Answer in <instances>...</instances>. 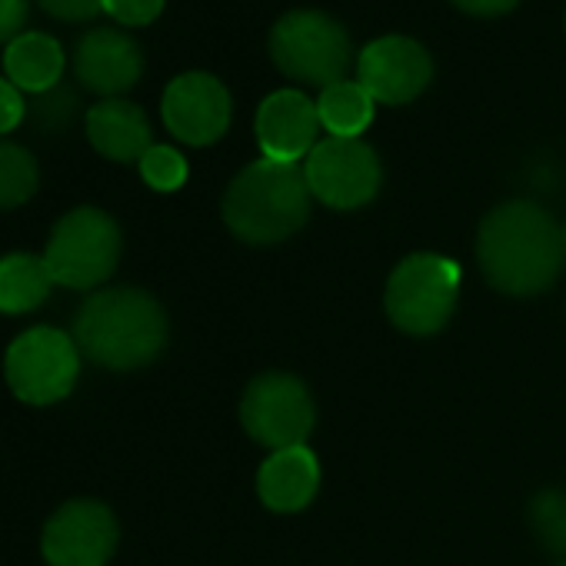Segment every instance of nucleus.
I'll return each mask as SVG.
<instances>
[{
	"label": "nucleus",
	"mask_w": 566,
	"mask_h": 566,
	"mask_svg": "<svg viewBox=\"0 0 566 566\" xmlns=\"http://www.w3.org/2000/svg\"><path fill=\"white\" fill-rule=\"evenodd\" d=\"M304 177L314 200L334 210H357L380 190V157L360 137H324L304 160Z\"/></svg>",
	"instance_id": "9"
},
{
	"label": "nucleus",
	"mask_w": 566,
	"mask_h": 566,
	"mask_svg": "<svg viewBox=\"0 0 566 566\" xmlns=\"http://www.w3.org/2000/svg\"><path fill=\"white\" fill-rule=\"evenodd\" d=\"M357 81L377 104H410L430 87L433 61L413 38L387 34L360 51Z\"/></svg>",
	"instance_id": "11"
},
{
	"label": "nucleus",
	"mask_w": 566,
	"mask_h": 566,
	"mask_svg": "<svg viewBox=\"0 0 566 566\" xmlns=\"http://www.w3.org/2000/svg\"><path fill=\"white\" fill-rule=\"evenodd\" d=\"M317 104L301 91H276L256 111V144L266 160L297 164L321 144Z\"/></svg>",
	"instance_id": "13"
},
{
	"label": "nucleus",
	"mask_w": 566,
	"mask_h": 566,
	"mask_svg": "<svg viewBox=\"0 0 566 566\" xmlns=\"http://www.w3.org/2000/svg\"><path fill=\"white\" fill-rule=\"evenodd\" d=\"M317 410L304 380L291 374H263L250 380L240 400V423L266 450L304 447L314 430Z\"/></svg>",
	"instance_id": "8"
},
{
	"label": "nucleus",
	"mask_w": 566,
	"mask_h": 566,
	"mask_svg": "<svg viewBox=\"0 0 566 566\" xmlns=\"http://www.w3.org/2000/svg\"><path fill=\"white\" fill-rule=\"evenodd\" d=\"M28 120V97L8 77H0V134H11Z\"/></svg>",
	"instance_id": "26"
},
{
	"label": "nucleus",
	"mask_w": 566,
	"mask_h": 566,
	"mask_svg": "<svg viewBox=\"0 0 566 566\" xmlns=\"http://www.w3.org/2000/svg\"><path fill=\"white\" fill-rule=\"evenodd\" d=\"M120 227L111 213L97 207H77L57 220L51 230L44 263L51 280L71 291H94L117 270L120 260Z\"/></svg>",
	"instance_id": "6"
},
{
	"label": "nucleus",
	"mask_w": 566,
	"mask_h": 566,
	"mask_svg": "<svg viewBox=\"0 0 566 566\" xmlns=\"http://www.w3.org/2000/svg\"><path fill=\"white\" fill-rule=\"evenodd\" d=\"M460 266L443 253H410L387 280V317L397 331L430 337L447 327L457 311Z\"/></svg>",
	"instance_id": "4"
},
{
	"label": "nucleus",
	"mask_w": 566,
	"mask_h": 566,
	"mask_svg": "<svg viewBox=\"0 0 566 566\" xmlns=\"http://www.w3.org/2000/svg\"><path fill=\"white\" fill-rule=\"evenodd\" d=\"M563 253L566 237L559 223L533 200L493 207L476 233V260L486 280L510 297H533L553 287Z\"/></svg>",
	"instance_id": "1"
},
{
	"label": "nucleus",
	"mask_w": 566,
	"mask_h": 566,
	"mask_svg": "<svg viewBox=\"0 0 566 566\" xmlns=\"http://www.w3.org/2000/svg\"><path fill=\"white\" fill-rule=\"evenodd\" d=\"M81 374V347L57 327L24 331L4 357V377L18 400L31 407L61 403Z\"/></svg>",
	"instance_id": "7"
},
{
	"label": "nucleus",
	"mask_w": 566,
	"mask_h": 566,
	"mask_svg": "<svg viewBox=\"0 0 566 566\" xmlns=\"http://www.w3.org/2000/svg\"><path fill=\"white\" fill-rule=\"evenodd\" d=\"M140 177L147 187L160 190V193H170V190H180L184 180H187V160L180 150L174 147H164V144H154L144 157H140Z\"/></svg>",
	"instance_id": "23"
},
{
	"label": "nucleus",
	"mask_w": 566,
	"mask_h": 566,
	"mask_svg": "<svg viewBox=\"0 0 566 566\" xmlns=\"http://www.w3.org/2000/svg\"><path fill=\"white\" fill-rule=\"evenodd\" d=\"M530 523L536 539L549 553H566V493L563 490H543L530 503Z\"/></svg>",
	"instance_id": "22"
},
{
	"label": "nucleus",
	"mask_w": 566,
	"mask_h": 566,
	"mask_svg": "<svg viewBox=\"0 0 566 566\" xmlns=\"http://www.w3.org/2000/svg\"><path fill=\"white\" fill-rule=\"evenodd\" d=\"M160 114H164L167 130L177 140L190 147H207L227 134L233 104H230L227 87L213 74L190 71L167 84Z\"/></svg>",
	"instance_id": "12"
},
{
	"label": "nucleus",
	"mask_w": 566,
	"mask_h": 566,
	"mask_svg": "<svg viewBox=\"0 0 566 566\" xmlns=\"http://www.w3.org/2000/svg\"><path fill=\"white\" fill-rule=\"evenodd\" d=\"M8 81L24 94H41L61 84L64 77V48L51 34H21L4 51Z\"/></svg>",
	"instance_id": "17"
},
{
	"label": "nucleus",
	"mask_w": 566,
	"mask_h": 566,
	"mask_svg": "<svg viewBox=\"0 0 566 566\" xmlns=\"http://www.w3.org/2000/svg\"><path fill=\"white\" fill-rule=\"evenodd\" d=\"M117 520L101 500H71L44 526L41 549L51 566H107L117 549Z\"/></svg>",
	"instance_id": "10"
},
{
	"label": "nucleus",
	"mask_w": 566,
	"mask_h": 566,
	"mask_svg": "<svg viewBox=\"0 0 566 566\" xmlns=\"http://www.w3.org/2000/svg\"><path fill=\"white\" fill-rule=\"evenodd\" d=\"M559 566H566V559H563V563H559Z\"/></svg>",
	"instance_id": "29"
},
{
	"label": "nucleus",
	"mask_w": 566,
	"mask_h": 566,
	"mask_svg": "<svg viewBox=\"0 0 566 566\" xmlns=\"http://www.w3.org/2000/svg\"><path fill=\"white\" fill-rule=\"evenodd\" d=\"M74 74L81 87L107 97L127 94L144 74V54L134 38L114 28L91 31L74 51Z\"/></svg>",
	"instance_id": "14"
},
{
	"label": "nucleus",
	"mask_w": 566,
	"mask_h": 566,
	"mask_svg": "<svg viewBox=\"0 0 566 566\" xmlns=\"http://www.w3.org/2000/svg\"><path fill=\"white\" fill-rule=\"evenodd\" d=\"M81 114V97L71 84H57L41 94H28V124L41 134L67 130Z\"/></svg>",
	"instance_id": "21"
},
{
	"label": "nucleus",
	"mask_w": 566,
	"mask_h": 566,
	"mask_svg": "<svg viewBox=\"0 0 566 566\" xmlns=\"http://www.w3.org/2000/svg\"><path fill=\"white\" fill-rule=\"evenodd\" d=\"M38 4L54 21H67V24H84L104 11V0H38Z\"/></svg>",
	"instance_id": "25"
},
{
	"label": "nucleus",
	"mask_w": 566,
	"mask_h": 566,
	"mask_svg": "<svg viewBox=\"0 0 566 566\" xmlns=\"http://www.w3.org/2000/svg\"><path fill=\"white\" fill-rule=\"evenodd\" d=\"M453 4L473 18H500V14L513 11L520 0H453Z\"/></svg>",
	"instance_id": "28"
},
{
	"label": "nucleus",
	"mask_w": 566,
	"mask_h": 566,
	"mask_svg": "<svg viewBox=\"0 0 566 566\" xmlns=\"http://www.w3.org/2000/svg\"><path fill=\"white\" fill-rule=\"evenodd\" d=\"M311 187L301 164L253 160L223 193V223L253 247H270L294 237L311 217Z\"/></svg>",
	"instance_id": "3"
},
{
	"label": "nucleus",
	"mask_w": 566,
	"mask_h": 566,
	"mask_svg": "<svg viewBox=\"0 0 566 566\" xmlns=\"http://www.w3.org/2000/svg\"><path fill=\"white\" fill-rule=\"evenodd\" d=\"M74 340L81 354L107 370H137L160 357L167 344V314L147 291H97L77 311Z\"/></svg>",
	"instance_id": "2"
},
{
	"label": "nucleus",
	"mask_w": 566,
	"mask_h": 566,
	"mask_svg": "<svg viewBox=\"0 0 566 566\" xmlns=\"http://www.w3.org/2000/svg\"><path fill=\"white\" fill-rule=\"evenodd\" d=\"M164 11V0H104V14H111L124 28L154 24Z\"/></svg>",
	"instance_id": "24"
},
{
	"label": "nucleus",
	"mask_w": 566,
	"mask_h": 566,
	"mask_svg": "<svg viewBox=\"0 0 566 566\" xmlns=\"http://www.w3.org/2000/svg\"><path fill=\"white\" fill-rule=\"evenodd\" d=\"M31 18V0H0V44H14Z\"/></svg>",
	"instance_id": "27"
},
{
	"label": "nucleus",
	"mask_w": 566,
	"mask_h": 566,
	"mask_svg": "<svg viewBox=\"0 0 566 566\" xmlns=\"http://www.w3.org/2000/svg\"><path fill=\"white\" fill-rule=\"evenodd\" d=\"M563 237H566V230H563Z\"/></svg>",
	"instance_id": "30"
},
{
	"label": "nucleus",
	"mask_w": 566,
	"mask_h": 566,
	"mask_svg": "<svg viewBox=\"0 0 566 566\" xmlns=\"http://www.w3.org/2000/svg\"><path fill=\"white\" fill-rule=\"evenodd\" d=\"M87 140L101 157L117 164H140V157L154 147L147 114L124 97H107L87 111Z\"/></svg>",
	"instance_id": "16"
},
{
	"label": "nucleus",
	"mask_w": 566,
	"mask_h": 566,
	"mask_svg": "<svg viewBox=\"0 0 566 566\" xmlns=\"http://www.w3.org/2000/svg\"><path fill=\"white\" fill-rule=\"evenodd\" d=\"M374 97L367 94V87L360 81H340L324 87L321 101H317V114H321V127L331 137H360L370 120H374Z\"/></svg>",
	"instance_id": "19"
},
{
	"label": "nucleus",
	"mask_w": 566,
	"mask_h": 566,
	"mask_svg": "<svg viewBox=\"0 0 566 566\" xmlns=\"http://www.w3.org/2000/svg\"><path fill=\"white\" fill-rule=\"evenodd\" d=\"M51 270L38 253L0 256V314H31L51 297Z\"/></svg>",
	"instance_id": "18"
},
{
	"label": "nucleus",
	"mask_w": 566,
	"mask_h": 566,
	"mask_svg": "<svg viewBox=\"0 0 566 566\" xmlns=\"http://www.w3.org/2000/svg\"><path fill=\"white\" fill-rule=\"evenodd\" d=\"M321 490V463L307 447L276 450L256 473V493L273 513H301Z\"/></svg>",
	"instance_id": "15"
},
{
	"label": "nucleus",
	"mask_w": 566,
	"mask_h": 566,
	"mask_svg": "<svg viewBox=\"0 0 566 566\" xmlns=\"http://www.w3.org/2000/svg\"><path fill=\"white\" fill-rule=\"evenodd\" d=\"M270 57L297 84L331 87L347 81L350 34L324 11H291L270 31Z\"/></svg>",
	"instance_id": "5"
},
{
	"label": "nucleus",
	"mask_w": 566,
	"mask_h": 566,
	"mask_svg": "<svg viewBox=\"0 0 566 566\" xmlns=\"http://www.w3.org/2000/svg\"><path fill=\"white\" fill-rule=\"evenodd\" d=\"M41 170L31 150L0 140V210H14L38 193Z\"/></svg>",
	"instance_id": "20"
}]
</instances>
